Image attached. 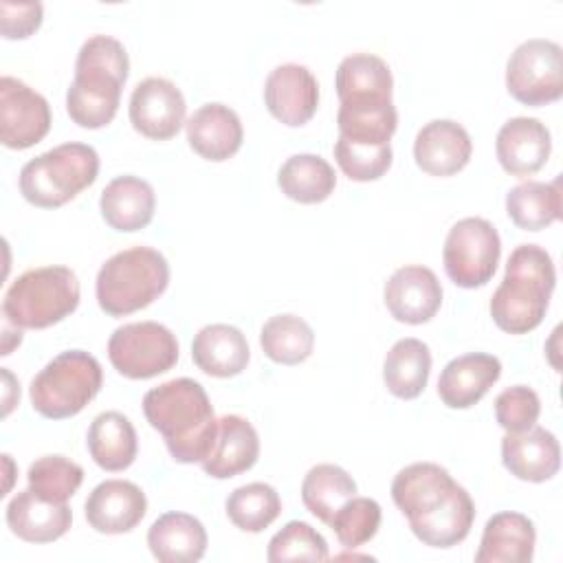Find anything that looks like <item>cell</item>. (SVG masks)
Returning <instances> with one entry per match:
<instances>
[{
  "label": "cell",
  "instance_id": "cell-28",
  "mask_svg": "<svg viewBox=\"0 0 563 563\" xmlns=\"http://www.w3.org/2000/svg\"><path fill=\"white\" fill-rule=\"evenodd\" d=\"M147 545L161 563H196L207 552V530L194 515L165 512L150 526Z\"/></svg>",
  "mask_w": 563,
  "mask_h": 563
},
{
  "label": "cell",
  "instance_id": "cell-35",
  "mask_svg": "<svg viewBox=\"0 0 563 563\" xmlns=\"http://www.w3.org/2000/svg\"><path fill=\"white\" fill-rule=\"evenodd\" d=\"M334 86L341 101L356 97H391L394 77L383 57L352 53L341 59Z\"/></svg>",
  "mask_w": 563,
  "mask_h": 563
},
{
  "label": "cell",
  "instance_id": "cell-34",
  "mask_svg": "<svg viewBox=\"0 0 563 563\" xmlns=\"http://www.w3.org/2000/svg\"><path fill=\"white\" fill-rule=\"evenodd\" d=\"M356 495V482L336 464L312 466L301 482V501L310 515L330 523L332 515Z\"/></svg>",
  "mask_w": 563,
  "mask_h": 563
},
{
  "label": "cell",
  "instance_id": "cell-13",
  "mask_svg": "<svg viewBox=\"0 0 563 563\" xmlns=\"http://www.w3.org/2000/svg\"><path fill=\"white\" fill-rule=\"evenodd\" d=\"M385 306L389 314L409 325L427 323L442 306V286L435 273L420 264H407L385 282Z\"/></svg>",
  "mask_w": 563,
  "mask_h": 563
},
{
  "label": "cell",
  "instance_id": "cell-4",
  "mask_svg": "<svg viewBox=\"0 0 563 563\" xmlns=\"http://www.w3.org/2000/svg\"><path fill=\"white\" fill-rule=\"evenodd\" d=\"M169 284V264L150 246H132L108 257L95 282L99 308L110 317H125L147 308Z\"/></svg>",
  "mask_w": 563,
  "mask_h": 563
},
{
  "label": "cell",
  "instance_id": "cell-21",
  "mask_svg": "<svg viewBox=\"0 0 563 563\" xmlns=\"http://www.w3.org/2000/svg\"><path fill=\"white\" fill-rule=\"evenodd\" d=\"M189 147L213 163L231 158L244 141L238 112L224 103H205L187 119Z\"/></svg>",
  "mask_w": 563,
  "mask_h": 563
},
{
  "label": "cell",
  "instance_id": "cell-20",
  "mask_svg": "<svg viewBox=\"0 0 563 563\" xmlns=\"http://www.w3.org/2000/svg\"><path fill=\"white\" fill-rule=\"evenodd\" d=\"M260 457V435L255 427L235 413L218 418V431L209 455L200 462L202 471L216 479L235 477L249 468Z\"/></svg>",
  "mask_w": 563,
  "mask_h": 563
},
{
  "label": "cell",
  "instance_id": "cell-19",
  "mask_svg": "<svg viewBox=\"0 0 563 563\" xmlns=\"http://www.w3.org/2000/svg\"><path fill=\"white\" fill-rule=\"evenodd\" d=\"M501 462L517 479L541 484L559 473L561 446L552 431L534 424L501 438Z\"/></svg>",
  "mask_w": 563,
  "mask_h": 563
},
{
  "label": "cell",
  "instance_id": "cell-8",
  "mask_svg": "<svg viewBox=\"0 0 563 563\" xmlns=\"http://www.w3.org/2000/svg\"><path fill=\"white\" fill-rule=\"evenodd\" d=\"M112 367L132 380L154 378L178 361L176 334L158 321H134L119 325L108 339Z\"/></svg>",
  "mask_w": 563,
  "mask_h": 563
},
{
  "label": "cell",
  "instance_id": "cell-22",
  "mask_svg": "<svg viewBox=\"0 0 563 563\" xmlns=\"http://www.w3.org/2000/svg\"><path fill=\"white\" fill-rule=\"evenodd\" d=\"M475 521V504L460 484L431 510L409 519V528L418 541L429 548H453L462 543Z\"/></svg>",
  "mask_w": 563,
  "mask_h": 563
},
{
  "label": "cell",
  "instance_id": "cell-29",
  "mask_svg": "<svg viewBox=\"0 0 563 563\" xmlns=\"http://www.w3.org/2000/svg\"><path fill=\"white\" fill-rule=\"evenodd\" d=\"M339 136L352 143L385 145L398 125V112L391 97L343 99L336 112Z\"/></svg>",
  "mask_w": 563,
  "mask_h": 563
},
{
  "label": "cell",
  "instance_id": "cell-12",
  "mask_svg": "<svg viewBox=\"0 0 563 563\" xmlns=\"http://www.w3.org/2000/svg\"><path fill=\"white\" fill-rule=\"evenodd\" d=\"M185 112L187 103L180 88L165 77H147L132 90L130 123L152 141L174 139L185 123Z\"/></svg>",
  "mask_w": 563,
  "mask_h": 563
},
{
  "label": "cell",
  "instance_id": "cell-17",
  "mask_svg": "<svg viewBox=\"0 0 563 563\" xmlns=\"http://www.w3.org/2000/svg\"><path fill=\"white\" fill-rule=\"evenodd\" d=\"M552 139L545 123L534 117L508 119L495 139L497 161L510 176L537 174L550 156Z\"/></svg>",
  "mask_w": 563,
  "mask_h": 563
},
{
  "label": "cell",
  "instance_id": "cell-1",
  "mask_svg": "<svg viewBox=\"0 0 563 563\" xmlns=\"http://www.w3.org/2000/svg\"><path fill=\"white\" fill-rule=\"evenodd\" d=\"M143 413L169 455L180 464L202 462L216 440L218 420L205 387L194 378H174L143 396Z\"/></svg>",
  "mask_w": 563,
  "mask_h": 563
},
{
  "label": "cell",
  "instance_id": "cell-41",
  "mask_svg": "<svg viewBox=\"0 0 563 563\" xmlns=\"http://www.w3.org/2000/svg\"><path fill=\"white\" fill-rule=\"evenodd\" d=\"M334 158L341 172L356 183H369L378 180L387 174L391 167V145H365V143H352L343 136L334 143Z\"/></svg>",
  "mask_w": 563,
  "mask_h": 563
},
{
  "label": "cell",
  "instance_id": "cell-37",
  "mask_svg": "<svg viewBox=\"0 0 563 563\" xmlns=\"http://www.w3.org/2000/svg\"><path fill=\"white\" fill-rule=\"evenodd\" d=\"M227 517L244 532L266 530L282 512V499L271 484L251 482L227 497Z\"/></svg>",
  "mask_w": 563,
  "mask_h": 563
},
{
  "label": "cell",
  "instance_id": "cell-33",
  "mask_svg": "<svg viewBox=\"0 0 563 563\" xmlns=\"http://www.w3.org/2000/svg\"><path fill=\"white\" fill-rule=\"evenodd\" d=\"M506 213L523 231H541L561 218V178L526 180L506 194Z\"/></svg>",
  "mask_w": 563,
  "mask_h": 563
},
{
  "label": "cell",
  "instance_id": "cell-16",
  "mask_svg": "<svg viewBox=\"0 0 563 563\" xmlns=\"http://www.w3.org/2000/svg\"><path fill=\"white\" fill-rule=\"evenodd\" d=\"M145 512V493L128 479H106L86 499V519L101 534L130 532L141 523Z\"/></svg>",
  "mask_w": 563,
  "mask_h": 563
},
{
  "label": "cell",
  "instance_id": "cell-36",
  "mask_svg": "<svg viewBox=\"0 0 563 563\" xmlns=\"http://www.w3.org/2000/svg\"><path fill=\"white\" fill-rule=\"evenodd\" d=\"M260 345L271 361L279 365H297L312 354L314 332L308 321L297 314H275L262 325Z\"/></svg>",
  "mask_w": 563,
  "mask_h": 563
},
{
  "label": "cell",
  "instance_id": "cell-25",
  "mask_svg": "<svg viewBox=\"0 0 563 563\" xmlns=\"http://www.w3.org/2000/svg\"><path fill=\"white\" fill-rule=\"evenodd\" d=\"M191 358L198 369L216 378H231L246 369L251 350L240 328L229 323H209L191 341Z\"/></svg>",
  "mask_w": 563,
  "mask_h": 563
},
{
  "label": "cell",
  "instance_id": "cell-39",
  "mask_svg": "<svg viewBox=\"0 0 563 563\" xmlns=\"http://www.w3.org/2000/svg\"><path fill=\"white\" fill-rule=\"evenodd\" d=\"M380 504L372 497H350L330 519V528L345 548H358L367 543L380 528Z\"/></svg>",
  "mask_w": 563,
  "mask_h": 563
},
{
  "label": "cell",
  "instance_id": "cell-15",
  "mask_svg": "<svg viewBox=\"0 0 563 563\" xmlns=\"http://www.w3.org/2000/svg\"><path fill=\"white\" fill-rule=\"evenodd\" d=\"M473 154V141L466 128L453 119H433L424 123L413 141L416 165L429 176H453L462 172Z\"/></svg>",
  "mask_w": 563,
  "mask_h": 563
},
{
  "label": "cell",
  "instance_id": "cell-30",
  "mask_svg": "<svg viewBox=\"0 0 563 563\" xmlns=\"http://www.w3.org/2000/svg\"><path fill=\"white\" fill-rule=\"evenodd\" d=\"M86 444L95 464L110 473L128 468L139 451L136 431L121 411L99 413L88 427Z\"/></svg>",
  "mask_w": 563,
  "mask_h": 563
},
{
  "label": "cell",
  "instance_id": "cell-9",
  "mask_svg": "<svg viewBox=\"0 0 563 563\" xmlns=\"http://www.w3.org/2000/svg\"><path fill=\"white\" fill-rule=\"evenodd\" d=\"M501 240L497 229L484 218L457 220L444 240L442 262L449 279L460 288H479L497 271Z\"/></svg>",
  "mask_w": 563,
  "mask_h": 563
},
{
  "label": "cell",
  "instance_id": "cell-23",
  "mask_svg": "<svg viewBox=\"0 0 563 563\" xmlns=\"http://www.w3.org/2000/svg\"><path fill=\"white\" fill-rule=\"evenodd\" d=\"M73 512L66 504L42 499L31 488L15 493L7 506V526L29 543H51L68 532Z\"/></svg>",
  "mask_w": 563,
  "mask_h": 563
},
{
  "label": "cell",
  "instance_id": "cell-5",
  "mask_svg": "<svg viewBox=\"0 0 563 563\" xmlns=\"http://www.w3.org/2000/svg\"><path fill=\"white\" fill-rule=\"evenodd\" d=\"M99 174V154L86 143H62L20 169V194L40 209H55L90 187Z\"/></svg>",
  "mask_w": 563,
  "mask_h": 563
},
{
  "label": "cell",
  "instance_id": "cell-27",
  "mask_svg": "<svg viewBox=\"0 0 563 563\" xmlns=\"http://www.w3.org/2000/svg\"><path fill=\"white\" fill-rule=\"evenodd\" d=\"M457 482L435 462H416L400 468L391 482V499L409 519L440 504Z\"/></svg>",
  "mask_w": 563,
  "mask_h": 563
},
{
  "label": "cell",
  "instance_id": "cell-18",
  "mask_svg": "<svg viewBox=\"0 0 563 563\" xmlns=\"http://www.w3.org/2000/svg\"><path fill=\"white\" fill-rule=\"evenodd\" d=\"M501 363L486 352L455 356L444 365L438 378V396L449 409H468L477 405L499 380Z\"/></svg>",
  "mask_w": 563,
  "mask_h": 563
},
{
  "label": "cell",
  "instance_id": "cell-10",
  "mask_svg": "<svg viewBox=\"0 0 563 563\" xmlns=\"http://www.w3.org/2000/svg\"><path fill=\"white\" fill-rule=\"evenodd\" d=\"M506 88L523 106H545L563 95V51L545 37L521 42L506 64Z\"/></svg>",
  "mask_w": 563,
  "mask_h": 563
},
{
  "label": "cell",
  "instance_id": "cell-14",
  "mask_svg": "<svg viewBox=\"0 0 563 563\" xmlns=\"http://www.w3.org/2000/svg\"><path fill=\"white\" fill-rule=\"evenodd\" d=\"M264 103L284 125L308 123L319 106V84L301 64H279L264 81Z\"/></svg>",
  "mask_w": 563,
  "mask_h": 563
},
{
  "label": "cell",
  "instance_id": "cell-40",
  "mask_svg": "<svg viewBox=\"0 0 563 563\" xmlns=\"http://www.w3.org/2000/svg\"><path fill=\"white\" fill-rule=\"evenodd\" d=\"M266 559L273 563L282 561H325L328 543L321 532H317L306 521H288L268 541Z\"/></svg>",
  "mask_w": 563,
  "mask_h": 563
},
{
  "label": "cell",
  "instance_id": "cell-42",
  "mask_svg": "<svg viewBox=\"0 0 563 563\" xmlns=\"http://www.w3.org/2000/svg\"><path fill=\"white\" fill-rule=\"evenodd\" d=\"M541 413V400L537 391L528 385H512L506 387L495 398V418L506 433H519L539 420Z\"/></svg>",
  "mask_w": 563,
  "mask_h": 563
},
{
  "label": "cell",
  "instance_id": "cell-24",
  "mask_svg": "<svg viewBox=\"0 0 563 563\" xmlns=\"http://www.w3.org/2000/svg\"><path fill=\"white\" fill-rule=\"evenodd\" d=\"M99 209L108 227L114 231L132 233L152 222L156 194L152 185L139 176H117L103 187Z\"/></svg>",
  "mask_w": 563,
  "mask_h": 563
},
{
  "label": "cell",
  "instance_id": "cell-31",
  "mask_svg": "<svg viewBox=\"0 0 563 563\" xmlns=\"http://www.w3.org/2000/svg\"><path fill=\"white\" fill-rule=\"evenodd\" d=\"M431 352L420 339L407 336L396 341L383 361L385 387L402 400L418 398L429 380Z\"/></svg>",
  "mask_w": 563,
  "mask_h": 563
},
{
  "label": "cell",
  "instance_id": "cell-3",
  "mask_svg": "<svg viewBox=\"0 0 563 563\" xmlns=\"http://www.w3.org/2000/svg\"><path fill=\"white\" fill-rule=\"evenodd\" d=\"M556 284L550 253L539 244H519L506 264V275L490 297V314L508 334L534 330L548 310Z\"/></svg>",
  "mask_w": 563,
  "mask_h": 563
},
{
  "label": "cell",
  "instance_id": "cell-2",
  "mask_svg": "<svg viewBox=\"0 0 563 563\" xmlns=\"http://www.w3.org/2000/svg\"><path fill=\"white\" fill-rule=\"evenodd\" d=\"M130 73L125 46L110 35L88 37L75 62V77L66 92L68 117L86 130L108 125L121 101Z\"/></svg>",
  "mask_w": 563,
  "mask_h": 563
},
{
  "label": "cell",
  "instance_id": "cell-38",
  "mask_svg": "<svg viewBox=\"0 0 563 563\" xmlns=\"http://www.w3.org/2000/svg\"><path fill=\"white\" fill-rule=\"evenodd\" d=\"M29 488L46 501L66 504L84 482V468L64 455H42L31 462Z\"/></svg>",
  "mask_w": 563,
  "mask_h": 563
},
{
  "label": "cell",
  "instance_id": "cell-7",
  "mask_svg": "<svg viewBox=\"0 0 563 563\" xmlns=\"http://www.w3.org/2000/svg\"><path fill=\"white\" fill-rule=\"evenodd\" d=\"M101 363L84 350H66L48 361L31 380L33 409L51 420L77 416L101 389Z\"/></svg>",
  "mask_w": 563,
  "mask_h": 563
},
{
  "label": "cell",
  "instance_id": "cell-6",
  "mask_svg": "<svg viewBox=\"0 0 563 563\" xmlns=\"http://www.w3.org/2000/svg\"><path fill=\"white\" fill-rule=\"evenodd\" d=\"M79 306V282L68 266L24 271L7 288L2 312L15 328L42 330L59 323Z\"/></svg>",
  "mask_w": 563,
  "mask_h": 563
},
{
  "label": "cell",
  "instance_id": "cell-11",
  "mask_svg": "<svg viewBox=\"0 0 563 563\" xmlns=\"http://www.w3.org/2000/svg\"><path fill=\"white\" fill-rule=\"evenodd\" d=\"M51 130V106L22 79H0V141L9 150H26Z\"/></svg>",
  "mask_w": 563,
  "mask_h": 563
},
{
  "label": "cell",
  "instance_id": "cell-26",
  "mask_svg": "<svg viewBox=\"0 0 563 563\" xmlns=\"http://www.w3.org/2000/svg\"><path fill=\"white\" fill-rule=\"evenodd\" d=\"M534 523L512 510L493 515L475 552L477 563H528L534 556Z\"/></svg>",
  "mask_w": 563,
  "mask_h": 563
},
{
  "label": "cell",
  "instance_id": "cell-32",
  "mask_svg": "<svg viewBox=\"0 0 563 563\" xmlns=\"http://www.w3.org/2000/svg\"><path fill=\"white\" fill-rule=\"evenodd\" d=\"M277 185L286 198L301 205H317L334 191L336 174L319 154H292L279 167Z\"/></svg>",
  "mask_w": 563,
  "mask_h": 563
},
{
  "label": "cell",
  "instance_id": "cell-43",
  "mask_svg": "<svg viewBox=\"0 0 563 563\" xmlns=\"http://www.w3.org/2000/svg\"><path fill=\"white\" fill-rule=\"evenodd\" d=\"M42 2H0V31L7 40H24L42 24Z\"/></svg>",
  "mask_w": 563,
  "mask_h": 563
}]
</instances>
